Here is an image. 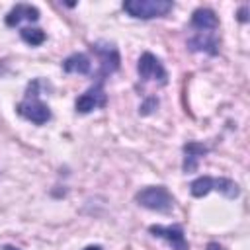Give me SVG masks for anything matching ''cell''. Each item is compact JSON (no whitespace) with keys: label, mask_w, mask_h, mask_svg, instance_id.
Wrapping results in <instances>:
<instances>
[{"label":"cell","mask_w":250,"mask_h":250,"mask_svg":"<svg viewBox=\"0 0 250 250\" xmlns=\"http://www.w3.org/2000/svg\"><path fill=\"white\" fill-rule=\"evenodd\" d=\"M135 199H137L139 205H143L150 211H158V213H168L174 207V197L164 186L145 188L135 195Z\"/></svg>","instance_id":"277c9868"},{"label":"cell","mask_w":250,"mask_h":250,"mask_svg":"<svg viewBox=\"0 0 250 250\" xmlns=\"http://www.w3.org/2000/svg\"><path fill=\"white\" fill-rule=\"evenodd\" d=\"M39 80H33L29 86H27V92H25V98L18 104V113L21 117H25L27 121L35 123V125H45L49 119H51V111H49V105L39 98Z\"/></svg>","instance_id":"7a4b0ae2"},{"label":"cell","mask_w":250,"mask_h":250,"mask_svg":"<svg viewBox=\"0 0 250 250\" xmlns=\"http://www.w3.org/2000/svg\"><path fill=\"white\" fill-rule=\"evenodd\" d=\"M137 70H139L143 80H152V82H160V84H166V80H168L166 68L162 66V62L152 53H143L141 55Z\"/></svg>","instance_id":"8992f818"},{"label":"cell","mask_w":250,"mask_h":250,"mask_svg":"<svg viewBox=\"0 0 250 250\" xmlns=\"http://www.w3.org/2000/svg\"><path fill=\"white\" fill-rule=\"evenodd\" d=\"M84 250H102V248H100V246H86Z\"/></svg>","instance_id":"9a60e30c"},{"label":"cell","mask_w":250,"mask_h":250,"mask_svg":"<svg viewBox=\"0 0 250 250\" xmlns=\"http://www.w3.org/2000/svg\"><path fill=\"white\" fill-rule=\"evenodd\" d=\"M191 27L195 29V33L189 37L188 45L191 51H201V53H209V55H215L217 53V37H215V31L219 27V20L215 16L213 10H207V8H199L193 12L191 16Z\"/></svg>","instance_id":"6da1fadb"},{"label":"cell","mask_w":250,"mask_h":250,"mask_svg":"<svg viewBox=\"0 0 250 250\" xmlns=\"http://www.w3.org/2000/svg\"><path fill=\"white\" fill-rule=\"evenodd\" d=\"M6 250H14V248H12V246H6Z\"/></svg>","instance_id":"2e32d148"},{"label":"cell","mask_w":250,"mask_h":250,"mask_svg":"<svg viewBox=\"0 0 250 250\" xmlns=\"http://www.w3.org/2000/svg\"><path fill=\"white\" fill-rule=\"evenodd\" d=\"M90 68H92V62H90V59H88L84 53H74V55L66 57L64 62H62V70H64V72L88 74Z\"/></svg>","instance_id":"8fae6325"},{"label":"cell","mask_w":250,"mask_h":250,"mask_svg":"<svg viewBox=\"0 0 250 250\" xmlns=\"http://www.w3.org/2000/svg\"><path fill=\"white\" fill-rule=\"evenodd\" d=\"M191 195H195V197H203V195H207L209 191H221L223 195H227V197H236L238 195V186L234 184V182H230V180H227V178H211V176H201V178H197V180H193L191 182Z\"/></svg>","instance_id":"5b68a950"},{"label":"cell","mask_w":250,"mask_h":250,"mask_svg":"<svg viewBox=\"0 0 250 250\" xmlns=\"http://www.w3.org/2000/svg\"><path fill=\"white\" fill-rule=\"evenodd\" d=\"M21 39L27 43V45H31V47H37V45H41L43 41H45V31L43 29H37V27H21Z\"/></svg>","instance_id":"4fadbf2b"},{"label":"cell","mask_w":250,"mask_h":250,"mask_svg":"<svg viewBox=\"0 0 250 250\" xmlns=\"http://www.w3.org/2000/svg\"><path fill=\"white\" fill-rule=\"evenodd\" d=\"M92 51L98 55V61H100V82H102L104 76H107L119 68V53L109 43H96V45H92Z\"/></svg>","instance_id":"52a82bcc"},{"label":"cell","mask_w":250,"mask_h":250,"mask_svg":"<svg viewBox=\"0 0 250 250\" xmlns=\"http://www.w3.org/2000/svg\"><path fill=\"white\" fill-rule=\"evenodd\" d=\"M23 20L25 21H37L39 20V10L35 6H31V4H18L6 16V23L8 25H20Z\"/></svg>","instance_id":"30bf717a"},{"label":"cell","mask_w":250,"mask_h":250,"mask_svg":"<svg viewBox=\"0 0 250 250\" xmlns=\"http://www.w3.org/2000/svg\"><path fill=\"white\" fill-rule=\"evenodd\" d=\"M207 250H223V246H219L217 242H211V244L207 246Z\"/></svg>","instance_id":"5bb4252c"},{"label":"cell","mask_w":250,"mask_h":250,"mask_svg":"<svg viewBox=\"0 0 250 250\" xmlns=\"http://www.w3.org/2000/svg\"><path fill=\"white\" fill-rule=\"evenodd\" d=\"M174 4L170 0H127L123 2V10L137 20H152L166 16Z\"/></svg>","instance_id":"3957f363"},{"label":"cell","mask_w":250,"mask_h":250,"mask_svg":"<svg viewBox=\"0 0 250 250\" xmlns=\"http://www.w3.org/2000/svg\"><path fill=\"white\" fill-rule=\"evenodd\" d=\"M105 102H107V98H105L104 86H102V82H98V84H94L90 90H86V92L76 100V111L88 113V111H92V109H96V107H104Z\"/></svg>","instance_id":"9c48e42d"},{"label":"cell","mask_w":250,"mask_h":250,"mask_svg":"<svg viewBox=\"0 0 250 250\" xmlns=\"http://www.w3.org/2000/svg\"><path fill=\"white\" fill-rule=\"evenodd\" d=\"M184 152H186V162H184V170L186 172H191L195 170L197 166V160L207 152V148L203 145H197V143H189L184 146Z\"/></svg>","instance_id":"7c38bea8"},{"label":"cell","mask_w":250,"mask_h":250,"mask_svg":"<svg viewBox=\"0 0 250 250\" xmlns=\"http://www.w3.org/2000/svg\"><path fill=\"white\" fill-rule=\"evenodd\" d=\"M154 236L164 238L174 250H189V244L184 236V229L178 225H170V227H162V225H152L148 229Z\"/></svg>","instance_id":"ba28073f"}]
</instances>
